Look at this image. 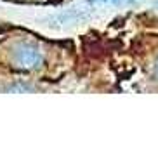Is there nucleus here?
<instances>
[{
    "instance_id": "2",
    "label": "nucleus",
    "mask_w": 158,
    "mask_h": 158,
    "mask_svg": "<svg viewBox=\"0 0 158 158\" xmlns=\"http://www.w3.org/2000/svg\"><path fill=\"white\" fill-rule=\"evenodd\" d=\"M156 75H158V63H156Z\"/></svg>"
},
{
    "instance_id": "1",
    "label": "nucleus",
    "mask_w": 158,
    "mask_h": 158,
    "mask_svg": "<svg viewBox=\"0 0 158 158\" xmlns=\"http://www.w3.org/2000/svg\"><path fill=\"white\" fill-rule=\"evenodd\" d=\"M12 61L21 70H35L42 64L44 56L37 45L28 42H19L12 49Z\"/></svg>"
}]
</instances>
